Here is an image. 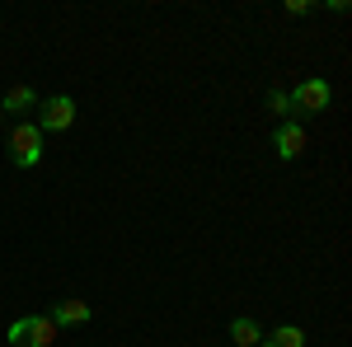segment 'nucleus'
I'll return each instance as SVG.
<instances>
[{
	"mask_svg": "<svg viewBox=\"0 0 352 347\" xmlns=\"http://www.w3.org/2000/svg\"><path fill=\"white\" fill-rule=\"evenodd\" d=\"M268 104H272V113H292V94L272 89V94H268Z\"/></svg>",
	"mask_w": 352,
	"mask_h": 347,
	"instance_id": "obj_10",
	"label": "nucleus"
},
{
	"mask_svg": "<svg viewBox=\"0 0 352 347\" xmlns=\"http://www.w3.org/2000/svg\"><path fill=\"white\" fill-rule=\"evenodd\" d=\"M89 320V305L85 300H56V310H52V324L61 328V324H85Z\"/></svg>",
	"mask_w": 352,
	"mask_h": 347,
	"instance_id": "obj_6",
	"label": "nucleus"
},
{
	"mask_svg": "<svg viewBox=\"0 0 352 347\" xmlns=\"http://www.w3.org/2000/svg\"><path fill=\"white\" fill-rule=\"evenodd\" d=\"M230 338H235V347H258V343H263V333H258V324H254V320H235V324H230Z\"/></svg>",
	"mask_w": 352,
	"mask_h": 347,
	"instance_id": "obj_7",
	"label": "nucleus"
},
{
	"mask_svg": "<svg viewBox=\"0 0 352 347\" xmlns=\"http://www.w3.org/2000/svg\"><path fill=\"white\" fill-rule=\"evenodd\" d=\"M33 104H38V94H33L28 85H14V89L5 94V113H28Z\"/></svg>",
	"mask_w": 352,
	"mask_h": 347,
	"instance_id": "obj_8",
	"label": "nucleus"
},
{
	"mask_svg": "<svg viewBox=\"0 0 352 347\" xmlns=\"http://www.w3.org/2000/svg\"><path fill=\"white\" fill-rule=\"evenodd\" d=\"M263 347H305V333H300L296 324H282V328H277Z\"/></svg>",
	"mask_w": 352,
	"mask_h": 347,
	"instance_id": "obj_9",
	"label": "nucleus"
},
{
	"mask_svg": "<svg viewBox=\"0 0 352 347\" xmlns=\"http://www.w3.org/2000/svg\"><path fill=\"white\" fill-rule=\"evenodd\" d=\"M10 155L19 169H33V164L43 160V127H33V122H19L14 132H10Z\"/></svg>",
	"mask_w": 352,
	"mask_h": 347,
	"instance_id": "obj_2",
	"label": "nucleus"
},
{
	"mask_svg": "<svg viewBox=\"0 0 352 347\" xmlns=\"http://www.w3.org/2000/svg\"><path fill=\"white\" fill-rule=\"evenodd\" d=\"M292 108H300V113H324L329 108V85L324 80H305L292 94Z\"/></svg>",
	"mask_w": 352,
	"mask_h": 347,
	"instance_id": "obj_3",
	"label": "nucleus"
},
{
	"mask_svg": "<svg viewBox=\"0 0 352 347\" xmlns=\"http://www.w3.org/2000/svg\"><path fill=\"white\" fill-rule=\"evenodd\" d=\"M71 122H76V104H71L66 94H56V99L43 104V127H47V132H66Z\"/></svg>",
	"mask_w": 352,
	"mask_h": 347,
	"instance_id": "obj_4",
	"label": "nucleus"
},
{
	"mask_svg": "<svg viewBox=\"0 0 352 347\" xmlns=\"http://www.w3.org/2000/svg\"><path fill=\"white\" fill-rule=\"evenodd\" d=\"M300 150H305V132H300L296 122H282V127H277V155H282V160H296Z\"/></svg>",
	"mask_w": 352,
	"mask_h": 347,
	"instance_id": "obj_5",
	"label": "nucleus"
},
{
	"mask_svg": "<svg viewBox=\"0 0 352 347\" xmlns=\"http://www.w3.org/2000/svg\"><path fill=\"white\" fill-rule=\"evenodd\" d=\"M10 343H14V347H52L56 343L52 315H28V320H14V324H10Z\"/></svg>",
	"mask_w": 352,
	"mask_h": 347,
	"instance_id": "obj_1",
	"label": "nucleus"
}]
</instances>
